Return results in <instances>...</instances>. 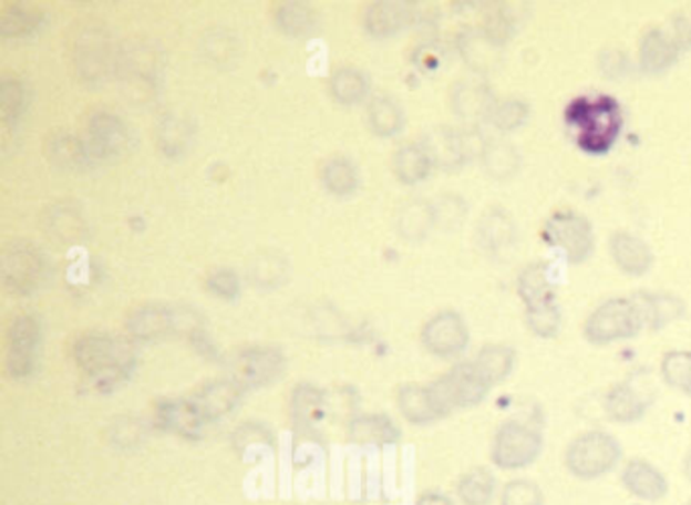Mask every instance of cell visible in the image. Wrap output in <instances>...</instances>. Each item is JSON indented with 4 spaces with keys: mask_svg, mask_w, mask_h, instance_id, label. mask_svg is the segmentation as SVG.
<instances>
[{
    "mask_svg": "<svg viewBox=\"0 0 691 505\" xmlns=\"http://www.w3.org/2000/svg\"><path fill=\"white\" fill-rule=\"evenodd\" d=\"M209 290H214L219 297H234V292L238 290V278L229 270H217L209 277Z\"/></svg>",
    "mask_w": 691,
    "mask_h": 505,
    "instance_id": "51",
    "label": "cell"
},
{
    "mask_svg": "<svg viewBox=\"0 0 691 505\" xmlns=\"http://www.w3.org/2000/svg\"><path fill=\"white\" fill-rule=\"evenodd\" d=\"M189 133H192L189 124L173 114V116H167L165 121L161 122L158 141H161V146L165 148V153L177 155V153H181L183 145L189 143Z\"/></svg>",
    "mask_w": 691,
    "mask_h": 505,
    "instance_id": "45",
    "label": "cell"
},
{
    "mask_svg": "<svg viewBox=\"0 0 691 505\" xmlns=\"http://www.w3.org/2000/svg\"><path fill=\"white\" fill-rule=\"evenodd\" d=\"M48 226L61 238L73 240L82 231L84 219H82L80 214H75L72 207H53L51 216H49Z\"/></svg>",
    "mask_w": 691,
    "mask_h": 505,
    "instance_id": "46",
    "label": "cell"
},
{
    "mask_svg": "<svg viewBox=\"0 0 691 505\" xmlns=\"http://www.w3.org/2000/svg\"><path fill=\"white\" fill-rule=\"evenodd\" d=\"M410 14L412 11L400 2H378L365 14V24L373 35H390L410 23Z\"/></svg>",
    "mask_w": 691,
    "mask_h": 505,
    "instance_id": "33",
    "label": "cell"
},
{
    "mask_svg": "<svg viewBox=\"0 0 691 505\" xmlns=\"http://www.w3.org/2000/svg\"><path fill=\"white\" fill-rule=\"evenodd\" d=\"M481 163H483V167H485L489 177L497 181H507L519 173V168H522V153L509 141L489 138V143L485 145V151L481 155Z\"/></svg>",
    "mask_w": 691,
    "mask_h": 505,
    "instance_id": "26",
    "label": "cell"
},
{
    "mask_svg": "<svg viewBox=\"0 0 691 505\" xmlns=\"http://www.w3.org/2000/svg\"><path fill=\"white\" fill-rule=\"evenodd\" d=\"M80 365L96 378V382H118L131 368L128 348L107 336H92L78 343Z\"/></svg>",
    "mask_w": 691,
    "mask_h": 505,
    "instance_id": "8",
    "label": "cell"
},
{
    "mask_svg": "<svg viewBox=\"0 0 691 505\" xmlns=\"http://www.w3.org/2000/svg\"><path fill=\"white\" fill-rule=\"evenodd\" d=\"M688 505H691V499H690V502H688Z\"/></svg>",
    "mask_w": 691,
    "mask_h": 505,
    "instance_id": "53",
    "label": "cell"
},
{
    "mask_svg": "<svg viewBox=\"0 0 691 505\" xmlns=\"http://www.w3.org/2000/svg\"><path fill=\"white\" fill-rule=\"evenodd\" d=\"M556 265L548 260H536L522 268L517 277V295L524 301V307L542 305V302H558V278Z\"/></svg>",
    "mask_w": 691,
    "mask_h": 505,
    "instance_id": "18",
    "label": "cell"
},
{
    "mask_svg": "<svg viewBox=\"0 0 691 505\" xmlns=\"http://www.w3.org/2000/svg\"><path fill=\"white\" fill-rule=\"evenodd\" d=\"M620 482L632 497L649 504L661 502L669 494L668 477L647 458H629L620 473Z\"/></svg>",
    "mask_w": 691,
    "mask_h": 505,
    "instance_id": "14",
    "label": "cell"
},
{
    "mask_svg": "<svg viewBox=\"0 0 691 505\" xmlns=\"http://www.w3.org/2000/svg\"><path fill=\"white\" fill-rule=\"evenodd\" d=\"M622 446L612 434L605 431H586L574 436L566 449L564 463L574 477L592 482L605 477L619 465Z\"/></svg>",
    "mask_w": 691,
    "mask_h": 505,
    "instance_id": "2",
    "label": "cell"
},
{
    "mask_svg": "<svg viewBox=\"0 0 691 505\" xmlns=\"http://www.w3.org/2000/svg\"><path fill=\"white\" fill-rule=\"evenodd\" d=\"M395 226L408 240H424L429 236L430 229L436 226L434 204L424 202V199L408 202V204L402 205L398 219H395Z\"/></svg>",
    "mask_w": 691,
    "mask_h": 505,
    "instance_id": "28",
    "label": "cell"
},
{
    "mask_svg": "<svg viewBox=\"0 0 691 505\" xmlns=\"http://www.w3.org/2000/svg\"><path fill=\"white\" fill-rule=\"evenodd\" d=\"M292 406H295L298 419L317 421L324 410V398L319 390H314L310 385L309 388H298L295 400H292Z\"/></svg>",
    "mask_w": 691,
    "mask_h": 505,
    "instance_id": "48",
    "label": "cell"
},
{
    "mask_svg": "<svg viewBox=\"0 0 691 505\" xmlns=\"http://www.w3.org/2000/svg\"><path fill=\"white\" fill-rule=\"evenodd\" d=\"M110 39L106 29L97 23H82L72 41V60L84 80L100 82L106 78L110 65Z\"/></svg>",
    "mask_w": 691,
    "mask_h": 505,
    "instance_id": "9",
    "label": "cell"
},
{
    "mask_svg": "<svg viewBox=\"0 0 691 505\" xmlns=\"http://www.w3.org/2000/svg\"><path fill=\"white\" fill-rule=\"evenodd\" d=\"M43 270H45L43 256L31 241H12L2 254V262H0L2 280L7 289L14 290V292L35 290Z\"/></svg>",
    "mask_w": 691,
    "mask_h": 505,
    "instance_id": "10",
    "label": "cell"
},
{
    "mask_svg": "<svg viewBox=\"0 0 691 505\" xmlns=\"http://www.w3.org/2000/svg\"><path fill=\"white\" fill-rule=\"evenodd\" d=\"M466 214H468V205L461 195H442L441 199L434 204V217H436V226L442 229H458L465 224Z\"/></svg>",
    "mask_w": 691,
    "mask_h": 505,
    "instance_id": "42",
    "label": "cell"
},
{
    "mask_svg": "<svg viewBox=\"0 0 691 505\" xmlns=\"http://www.w3.org/2000/svg\"><path fill=\"white\" fill-rule=\"evenodd\" d=\"M120 82L124 94L146 102L156 94L158 75H161V55L153 43H131L122 49L118 55Z\"/></svg>",
    "mask_w": 691,
    "mask_h": 505,
    "instance_id": "7",
    "label": "cell"
},
{
    "mask_svg": "<svg viewBox=\"0 0 691 505\" xmlns=\"http://www.w3.org/2000/svg\"><path fill=\"white\" fill-rule=\"evenodd\" d=\"M417 505H454L451 502V497H446V495L436 494V492H430V494H424L420 499H417Z\"/></svg>",
    "mask_w": 691,
    "mask_h": 505,
    "instance_id": "52",
    "label": "cell"
},
{
    "mask_svg": "<svg viewBox=\"0 0 691 505\" xmlns=\"http://www.w3.org/2000/svg\"><path fill=\"white\" fill-rule=\"evenodd\" d=\"M478 29H481L485 35L489 37L493 43H497L499 48H505L507 41L513 37L515 23H513V19L507 12L491 11Z\"/></svg>",
    "mask_w": 691,
    "mask_h": 505,
    "instance_id": "47",
    "label": "cell"
},
{
    "mask_svg": "<svg viewBox=\"0 0 691 505\" xmlns=\"http://www.w3.org/2000/svg\"><path fill=\"white\" fill-rule=\"evenodd\" d=\"M430 388L439 402L442 416H446L453 410L481 404L489 394L491 384L478 372L475 361H463L456 363L451 372L444 373L434 384H430Z\"/></svg>",
    "mask_w": 691,
    "mask_h": 505,
    "instance_id": "6",
    "label": "cell"
},
{
    "mask_svg": "<svg viewBox=\"0 0 691 505\" xmlns=\"http://www.w3.org/2000/svg\"><path fill=\"white\" fill-rule=\"evenodd\" d=\"M128 145L124 124L106 112H100L90 121V151L94 157H114Z\"/></svg>",
    "mask_w": 691,
    "mask_h": 505,
    "instance_id": "23",
    "label": "cell"
},
{
    "mask_svg": "<svg viewBox=\"0 0 691 505\" xmlns=\"http://www.w3.org/2000/svg\"><path fill=\"white\" fill-rule=\"evenodd\" d=\"M322 181L327 183L329 192L346 195L358 185V168L346 157L329 158L322 168Z\"/></svg>",
    "mask_w": 691,
    "mask_h": 505,
    "instance_id": "40",
    "label": "cell"
},
{
    "mask_svg": "<svg viewBox=\"0 0 691 505\" xmlns=\"http://www.w3.org/2000/svg\"><path fill=\"white\" fill-rule=\"evenodd\" d=\"M368 92L365 75L355 68H341L331 78V94L343 104H358Z\"/></svg>",
    "mask_w": 691,
    "mask_h": 505,
    "instance_id": "39",
    "label": "cell"
},
{
    "mask_svg": "<svg viewBox=\"0 0 691 505\" xmlns=\"http://www.w3.org/2000/svg\"><path fill=\"white\" fill-rule=\"evenodd\" d=\"M497 96L489 85L478 80H463L451 90V104L454 114L468 124L478 126V122H487Z\"/></svg>",
    "mask_w": 691,
    "mask_h": 505,
    "instance_id": "15",
    "label": "cell"
},
{
    "mask_svg": "<svg viewBox=\"0 0 691 505\" xmlns=\"http://www.w3.org/2000/svg\"><path fill=\"white\" fill-rule=\"evenodd\" d=\"M501 505H546V495L532 480H513L501 492Z\"/></svg>",
    "mask_w": 691,
    "mask_h": 505,
    "instance_id": "43",
    "label": "cell"
},
{
    "mask_svg": "<svg viewBox=\"0 0 691 505\" xmlns=\"http://www.w3.org/2000/svg\"><path fill=\"white\" fill-rule=\"evenodd\" d=\"M351 436L370 443H392L398 436V429L394 422L388 421L385 416H363L353 422Z\"/></svg>",
    "mask_w": 691,
    "mask_h": 505,
    "instance_id": "41",
    "label": "cell"
},
{
    "mask_svg": "<svg viewBox=\"0 0 691 505\" xmlns=\"http://www.w3.org/2000/svg\"><path fill=\"white\" fill-rule=\"evenodd\" d=\"M39 327L33 317H17L9 333V368L14 375L31 372L35 365Z\"/></svg>",
    "mask_w": 691,
    "mask_h": 505,
    "instance_id": "21",
    "label": "cell"
},
{
    "mask_svg": "<svg viewBox=\"0 0 691 505\" xmlns=\"http://www.w3.org/2000/svg\"><path fill=\"white\" fill-rule=\"evenodd\" d=\"M276 17H278L280 29H285L290 35H300V33L309 31L312 23H314L312 11H310L307 4H300V2L280 4Z\"/></svg>",
    "mask_w": 691,
    "mask_h": 505,
    "instance_id": "44",
    "label": "cell"
},
{
    "mask_svg": "<svg viewBox=\"0 0 691 505\" xmlns=\"http://www.w3.org/2000/svg\"><path fill=\"white\" fill-rule=\"evenodd\" d=\"M631 297L641 315L643 331L663 329L673 321H680L688 311L685 301L673 292H635Z\"/></svg>",
    "mask_w": 691,
    "mask_h": 505,
    "instance_id": "19",
    "label": "cell"
},
{
    "mask_svg": "<svg viewBox=\"0 0 691 505\" xmlns=\"http://www.w3.org/2000/svg\"><path fill=\"white\" fill-rule=\"evenodd\" d=\"M368 116H370L371 131L380 136H392L404 124V112L400 109V104L394 97L383 96V94L371 100Z\"/></svg>",
    "mask_w": 691,
    "mask_h": 505,
    "instance_id": "35",
    "label": "cell"
},
{
    "mask_svg": "<svg viewBox=\"0 0 691 505\" xmlns=\"http://www.w3.org/2000/svg\"><path fill=\"white\" fill-rule=\"evenodd\" d=\"M280 365H282V360L275 349H241L231 360L234 382H238L239 385L264 384L278 373Z\"/></svg>",
    "mask_w": 691,
    "mask_h": 505,
    "instance_id": "20",
    "label": "cell"
},
{
    "mask_svg": "<svg viewBox=\"0 0 691 505\" xmlns=\"http://www.w3.org/2000/svg\"><path fill=\"white\" fill-rule=\"evenodd\" d=\"M468 327L463 315L456 311H441L430 317L422 327V343L430 353L439 358H454L465 351L468 346Z\"/></svg>",
    "mask_w": 691,
    "mask_h": 505,
    "instance_id": "11",
    "label": "cell"
},
{
    "mask_svg": "<svg viewBox=\"0 0 691 505\" xmlns=\"http://www.w3.org/2000/svg\"><path fill=\"white\" fill-rule=\"evenodd\" d=\"M600 63V70L610 75V78H617L622 72H627V65H629V58L627 53H622L619 49H605L602 55L598 58Z\"/></svg>",
    "mask_w": 691,
    "mask_h": 505,
    "instance_id": "50",
    "label": "cell"
},
{
    "mask_svg": "<svg viewBox=\"0 0 691 505\" xmlns=\"http://www.w3.org/2000/svg\"><path fill=\"white\" fill-rule=\"evenodd\" d=\"M156 419L163 426L183 434L197 433L203 421L202 414L193 406L192 400L165 402L158 410Z\"/></svg>",
    "mask_w": 691,
    "mask_h": 505,
    "instance_id": "37",
    "label": "cell"
},
{
    "mask_svg": "<svg viewBox=\"0 0 691 505\" xmlns=\"http://www.w3.org/2000/svg\"><path fill=\"white\" fill-rule=\"evenodd\" d=\"M608 250L620 272L629 277H644L656 265V254L649 241L629 229H617L608 240Z\"/></svg>",
    "mask_w": 691,
    "mask_h": 505,
    "instance_id": "13",
    "label": "cell"
},
{
    "mask_svg": "<svg viewBox=\"0 0 691 505\" xmlns=\"http://www.w3.org/2000/svg\"><path fill=\"white\" fill-rule=\"evenodd\" d=\"M564 122L582 153L600 157L617 145L625 114L617 97L602 92H586L566 104Z\"/></svg>",
    "mask_w": 691,
    "mask_h": 505,
    "instance_id": "1",
    "label": "cell"
},
{
    "mask_svg": "<svg viewBox=\"0 0 691 505\" xmlns=\"http://www.w3.org/2000/svg\"><path fill=\"white\" fill-rule=\"evenodd\" d=\"M456 494L465 505H491L497 495V480L489 470L475 467L461 477Z\"/></svg>",
    "mask_w": 691,
    "mask_h": 505,
    "instance_id": "30",
    "label": "cell"
},
{
    "mask_svg": "<svg viewBox=\"0 0 691 505\" xmlns=\"http://www.w3.org/2000/svg\"><path fill=\"white\" fill-rule=\"evenodd\" d=\"M659 372L663 382L685 396H691V351L690 349H669L663 353Z\"/></svg>",
    "mask_w": 691,
    "mask_h": 505,
    "instance_id": "31",
    "label": "cell"
},
{
    "mask_svg": "<svg viewBox=\"0 0 691 505\" xmlns=\"http://www.w3.org/2000/svg\"><path fill=\"white\" fill-rule=\"evenodd\" d=\"M651 400L653 396L647 394L644 388L635 384L632 380H627L608 390L602 400V406H605L608 421L632 424L643 419L644 412L651 406Z\"/></svg>",
    "mask_w": 691,
    "mask_h": 505,
    "instance_id": "16",
    "label": "cell"
},
{
    "mask_svg": "<svg viewBox=\"0 0 691 505\" xmlns=\"http://www.w3.org/2000/svg\"><path fill=\"white\" fill-rule=\"evenodd\" d=\"M37 24H39L37 12L14 9V11L7 12V17L2 19L0 27L7 35H23V33H29L31 29H35Z\"/></svg>",
    "mask_w": 691,
    "mask_h": 505,
    "instance_id": "49",
    "label": "cell"
},
{
    "mask_svg": "<svg viewBox=\"0 0 691 505\" xmlns=\"http://www.w3.org/2000/svg\"><path fill=\"white\" fill-rule=\"evenodd\" d=\"M529 114L532 109L522 97H497L487 122L499 133H513L529 121Z\"/></svg>",
    "mask_w": 691,
    "mask_h": 505,
    "instance_id": "34",
    "label": "cell"
},
{
    "mask_svg": "<svg viewBox=\"0 0 691 505\" xmlns=\"http://www.w3.org/2000/svg\"><path fill=\"white\" fill-rule=\"evenodd\" d=\"M94 157L90 146L70 133H61L49 141V158L63 168H82L87 158Z\"/></svg>",
    "mask_w": 691,
    "mask_h": 505,
    "instance_id": "36",
    "label": "cell"
},
{
    "mask_svg": "<svg viewBox=\"0 0 691 505\" xmlns=\"http://www.w3.org/2000/svg\"><path fill=\"white\" fill-rule=\"evenodd\" d=\"M542 240L570 265H582L595 252V228L585 214L574 209L554 212L542 226Z\"/></svg>",
    "mask_w": 691,
    "mask_h": 505,
    "instance_id": "3",
    "label": "cell"
},
{
    "mask_svg": "<svg viewBox=\"0 0 691 505\" xmlns=\"http://www.w3.org/2000/svg\"><path fill=\"white\" fill-rule=\"evenodd\" d=\"M685 49L673 29L649 27L639 41V68L649 75L671 70Z\"/></svg>",
    "mask_w": 691,
    "mask_h": 505,
    "instance_id": "12",
    "label": "cell"
},
{
    "mask_svg": "<svg viewBox=\"0 0 691 505\" xmlns=\"http://www.w3.org/2000/svg\"><path fill=\"white\" fill-rule=\"evenodd\" d=\"M177 319V315L173 313L167 307H143L138 311H134L132 319H128V329H131L134 337H141V339H153V337H161L163 333H167L168 329L173 327V321Z\"/></svg>",
    "mask_w": 691,
    "mask_h": 505,
    "instance_id": "32",
    "label": "cell"
},
{
    "mask_svg": "<svg viewBox=\"0 0 691 505\" xmlns=\"http://www.w3.org/2000/svg\"><path fill=\"white\" fill-rule=\"evenodd\" d=\"M544 436L532 424L507 421L501 424L491 445V461L501 471H519L536 463Z\"/></svg>",
    "mask_w": 691,
    "mask_h": 505,
    "instance_id": "5",
    "label": "cell"
},
{
    "mask_svg": "<svg viewBox=\"0 0 691 505\" xmlns=\"http://www.w3.org/2000/svg\"><path fill=\"white\" fill-rule=\"evenodd\" d=\"M434 167L429 151L422 143H408L398 148L394 155L395 177L408 185H414L429 177L430 168Z\"/></svg>",
    "mask_w": 691,
    "mask_h": 505,
    "instance_id": "29",
    "label": "cell"
},
{
    "mask_svg": "<svg viewBox=\"0 0 691 505\" xmlns=\"http://www.w3.org/2000/svg\"><path fill=\"white\" fill-rule=\"evenodd\" d=\"M525 326L536 337L549 339L560 331L561 309L558 302H542L525 307Z\"/></svg>",
    "mask_w": 691,
    "mask_h": 505,
    "instance_id": "38",
    "label": "cell"
},
{
    "mask_svg": "<svg viewBox=\"0 0 691 505\" xmlns=\"http://www.w3.org/2000/svg\"><path fill=\"white\" fill-rule=\"evenodd\" d=\"M641 331L643 321L632 297H615L600 302L585 321V337L592 346L631 339Z\"/></svg>",
    "mask_w": 691,
    "mask_h": 505,
    "instance_id": "4",
    "label": "cell"
},
{
    "mask_svg": "<svg viewBox=\"0 0 691 505\" xmlns=\"http://www.w3.org/2000/svg\"><path fill=\"white\" fill-rule=\"evenodd\" d=\"M400 410L405 419L416 424H429V422L442 419L439 402L432 394L430 385L408 384L400 390Z\"/></svg>",
    "mask_w": 691,
    "mask_h": 505,
    "instance_id": "25",
    "label": "cell"
},
{
    "mask_svg": "<svg viewBox=\"0 0 691 505\" xmlns=\"http://www.w3.org/2000/svg\"><path fill=\"white\" fill-rule=\"evenodd\" d=\"M478 246L487 254L507 252L517 241V226L503 205H491L477 224Z\"/></svg>",
    "mask_w": 691,
    "mask_h": 505,
    "instance_id": "17",
    "label": "cell"
},
{
    "mask_svg": "<svg viewBox=\"0 0 691 505\" xmlns=\"http://www.w3.org/2000/svg\"><path fill=\"white\" fill-rule=\"evenodd\" d=\"M473 361H475L478 372L487 378V382L491 385L499 384L505 378H509L513 370H515L517 353H515V349L512 346L487 343V346L481 348L477 358Z\"/></svg>",
    "mask_w": 691,
    "mask_h": 505,
    "instance_id": "27",
    "label": "cell"
},
{
    "mask_svg": "<svg viewBox=\"0 0 691 505\" xmlns=\"http://www.w3.org/2000/svg\"><path fill=\"white\" fill-rule=\"evenodd\" d=\"M239 384L234 380H217L212 384L203 385L193 396V406L202 414V419L221 416L238 402Z\"/></svg>",
    "mask_w": 691,
    "mask_h": 505,
    "instance_id": "24",
    "label": "cell"
},
{
    "mask_svg": "<svg viewBox=\"0 0 691 505\" xmlns=\"http://www.w3.org/2000/svg\"><path fill=\"white\" fill-rule=\"evenodd\" d=\"M458 51L466 65L481 75L495 72L503 60V48L493 43L481 29H466L465 33L458 37Z\"/></svg>",
    "mask_w": 691,
    "mask_h": 505,
    "instance_id": "22",
    "label": "cell"
}]
</instances>
